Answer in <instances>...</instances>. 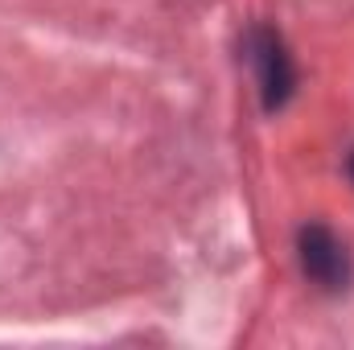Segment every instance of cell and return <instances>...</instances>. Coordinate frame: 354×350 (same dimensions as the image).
<instances>
[{
    "instance_id": "cell-2",
    "label": "cell",
    "mask_w": 354,
    "mask_h": 350,
    "mask_svg": "<svg viewBox=\"0 0 354 350\" xmlns=\"http://www.w3.org/2000/svg\"><path fill=\"white\" fill-rule=\"evenodd\" d=\"M297 264H301V276L326 297H342L354 280L351 248L326 223H305L297 231Z\"/></svg>"
},
{
    "instance_id": "cell-3",
    "label": "cell",
    "mask_w": 354,
    "mask_h": 350,
    "mask_svg": "<svg viewBox=\"0 0 354 350\" xmlns=\"http://www.w3.org/2000/svg\"><path fill=\"white\" fill-rule=\"evenodd\" d=\"M346 169H351V181H354V153H351V161H346Z\"/></svg>"
},
{
    "instance_id": "cell-1",
    "label": "cell",
    "mask_w": 354,
    "mask_h": 350,
    "mask_svg": "<svg viewBox=\"0 0 354 350\" xmlns=\"http://www.w3.org/2000/svg\"><path fill=\"white\" fill-rule=\"evenodd\" d=\"M243 58L252 66V79H256L264 111H284L288 99L297 95V66H292V54H288L280 29L252 25L248 37H243Z\"/></svg>"
}]
</instances>
